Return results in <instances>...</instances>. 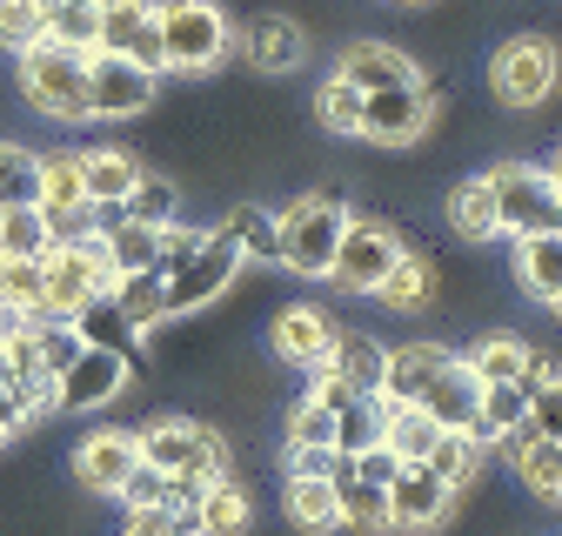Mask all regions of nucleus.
I'll list each match as a JSON object with an SVG mask.
<instances>
[{
	"label": "nucleus",
	"instance_id": "33",
	"mask_svg": "<svg viewBox=\"0 0 562 536\" xmlns=\"http://www.w3.org/2000/svg\"><path fill=\"white\" fill-rule=\"evenodd\" d=\"M442 362H449V349H436V343L389 349V382H382V395H389V402H415V395H422V382H429Z\"/></svg>",
	"mask_w": 562,
	"mask_h": 536
},
{
	"label": "nucleus",
	"instance_id": "38",
	"mask_svg": "<svg viewBox=\"0 0 562 536\" xmlns=\"http://www.w3.org/2000/svg\"><path fill=\"white\" fill-rule=\"evenodd\" d=\"M429 255H395V268H389V276H382V289H375V302H389V309H422V302H429Z\"/></svg>",
	"mask_w": 562,
	"mask_h": 536
},
{
	"label": "nucleus",
	"instance_id": "15",
	"mask_svg": "<svg viewBox=\"0 0 562 536\" xmlns=\"http://www.w3.org/2000/svg\"><path fill=\"white\" fill-rule=\"evenodd\" d=\"M101 54H127L161 75V34H155V0H101Z\"/></svg>",
	"mask_w": 562,
	"mask_h": 536
},
{
	"label": "nucleus",
	"instance_id": "18",
	"mask_svg": "<svg viewBox=\"0 0 562 536\" xmlns=\"http://www.w3.org/2000/svg\"><path fill=\"white\" fill-rule=\"evenodd\" d=\"M140 462V436L134 429H94L81 449H75V477L88 483V490H121L127 483V469Z\"/></svg>",
	"mask_w": 562,
	"mask_h": 536
},
{
	"label": "nucleus",
	"instance_id": "21",
	"mask_svg": "<svg viewBox=\"0 0 562 536\" xmlns=\"http://www.w3.org/2000/svg\"><path fill=\"white\" fill-rule=\"evenodd\" d=\"M328 483H335V503H341V523L348 529H362V536L389 529V490L369 483V477H356V456H335Z\"/></svg>",
	"mask_w": 562,
	"mask_h": 536
},
{
	"label": "nucleus",
	"instance_id": "6",
	"mask_svg": "<svg viewBox=\"0 0 562 536\" xmlns=\"http://www.w3.org/2000/svg\"><path fill=\"white\" fill-rule=\"evenodd\" d=\"M341 222H348L341 194H302V201H289V209L274 215V228H281V255L274 261L295 268V276H328Z\"/></svg>",
	"mask_w": 562,
	"mask_h": 536
},
{
	"label": "nucleus",
	"instance_id": "34",
	"mask_svg": "<svg viewBox=\"0 0 562 536\" xmlns=\"http://www.w3.org/2000/svg\"><path fill=\"white\" fill-rule=\"evenodd\" d=\"M289 523L322 536V529H341V503H335V483L328 477H289Z\"/></svg>",
	"mask_w": 562,
	"mask_h": 536
},
{
	"label": "nucleus",
	"instance_id": "47",
	"mask_svg": "<svg viewBox=\"0 0 562 536\" xmlns=\"http://www.w3.org/2000/svg\"><path fill=\"white\" fill-rule=\"evenodd\" d=\"M289 449H335V410H322V402L308 395L289 416Z\"/></svg>",
	"mask_w": 562,
	"mask_h": 536
},
{
	"label": "nucleus",
	"instance_id": "29",
	"mask_svg": "<svg viewBox=\"0 0 562 536\" xmlns=\"http://www.w3.org/2000/svg\"><path fill=\"white\" fill-rule=\"evenodd\" d=\"M436 436H442V423L429 416V410H415V402H389V429H382V449L395 456V462H422L436 449Z\"/></svg>",
	"mask_w": 562,
	"mask_h": 536
},
{
	"label": "nucleus",
	"instance_id": "44",
	"mask_svg": "<svg viewBox=\"0 0 562 536\" xmlns=\"http://www.w3.org/2000/svg\"><path fill=\"white\" fill-rule=\"evenodd\" d=\"M41 181H34V148L21 142H0V209H21V201H34Z\"/></svg>",
	"mask_w": 562,
	"mask_h": 536
},
{
	"label": "nucleus",
	"instance_id": "35",
	"mask_svg": "<svg viewBox=\"0 0 562 536\" xmlns=\"http://www.w3.org/2000/svg\"><path fill=\"white\" fill-rule=\"evenodd\" d=\"M41 41H60V47L94 54V47H101V0H54Z\"/></svg>",
	"mask_w": 562,
	"mask_h": 536
},
{
	"label": "nucleus",
	"instance_id": "43",
	"mask_svg": "<svg viewBox=\"0 0 562 536\" xmlns=\"http://www.w3.org/2000/svg\"><path fill=\"white\" fill-rule=\"evenodd\" d=\"M47 34V8L41 0H0V54H21Z\"/></svg>",
	"mask_w": 562,
	"mask_h": 536
},
{
	"label": "nucleus",
	"instance_id": "57",
	"mask_svg": "<svg viewBox=\"0 0 562 536\" xmlns=\"http://www.w3.org/2000/svg\"><path fill=\"white\" fill-rule=\"evenodd\" d=\"M549 309H555V315H562V289H555V295H549Z\"/></svg>",
	"mask_w": 562,
	"mask_h": 536
},
{
	"label": "nucleus",
	"instance_id": "17",
	"mask_svg": "<svg viewBox=\"0 0 562 536\" xmlns=\"http://www.w3.org/2000/svg\"><path fill=\"white\" fill-rule=\"evenodd\" d=\"M335 315H322L315 302H295V309H281V322H274V356L281 362H295V369H315V362H328L335 356Z\"/></svg>",
	"mask_w": 562,
	"mask_h": 536
},
{
	"label": "nucleus",
	"instance_id": "14",
	"mask_svg": "<svg viewBox=\"0 0 562 536\" xmlns=\"http://www.w3.org/2000/svg\"><path fill=\"white\" fill-rule=\"evenodd\" d=\"M235 47L248 54L255 75H295V67L308 60V27L289 21V14H255V21L235 34Z\"/></svg>",
	"mask_w": 562,
	"mask_h": 536
},
{
	"label": "nucleus",
	"instance_id": "5",
	"mask_svg": "<svg viewBox=\"0 0 562 536\" xmlns=\"http://www.w3.org/2000/svg\"><path fill=\"white\" fill-rule=\"evenodd\" d=\"M555 81H562V47L549 34H509L496 54H488V88H496V101L516 108V114L542 108L555 94Z\"/></svg>",
	"mask_w": 562,
	"mask_h": 536
},
{
	"label": "nucleus",
	"instance_id": "58",
	"mask_svg": "<svg viewBox=\"0 0 562 536\" xmlns=\"http://www.w3.org/2000/svg\"><path fill=\"white\" fill-rule=\"evenodd\" d=\"M41 8H54V0H41Z\"/></svg>",
	"mask_w": 562,
	"mask_h": 536
},
{
	"label": "nucleus",
	"instance_id": "3",
	"mask_svg": "<svg viewBox=\"0 0 562 536\" xmlns=\"http://www.w3.org/2000/svg\"><path fill=\"white\" fill-rule=\"evenodd\" d=\"M41 282H47V315H75L81 302L94 295H114L121 268L108 261V242L101 235H67L41 255Z\"/></svg>",
	"mask_w": 562,
	"mask_h": 536
},
{
	"label": "nucleus",
	"instance_id": "30",
	"mask_svg": "<svg viewBox=\"0 0 562 536\" xmlns=\"http://www.w3.org/2000/svg\"><path fill=\"white\" fill-rule=\"evenodd\" d=\"M67 322L81 328V343H88V349H121V356L134 349V335H140V328L121 315V302H114V295H94V302H81V309L67 315Z\"/></svg>",
	"mask_w": 562,
	"mask_h": 536
},
{
	"label": "nucleus",
	"instance_id": "2",
	"mask_svg": "<svg viewBox=\"0 0 562 536\" xmlns=\"http://www.w3.org/2000/svg\"><path fill=\"white\" fill-rule=\"evenodd\" d=\"M14 81H21L27 108L47 114V121H60V127L94 121V108H88V54L81 47H60V41L21 47L14 54Z\"/></svg>",
	"mask_w": 562,
	"mask_h": 536
},
{
	"label": "nucleus",
	"instance_id": "9",
	"mask_svg": "<svg viewBox=\"0 0 562 536\" xmlns=\"http://www.w3.org/2000/svg\"><path fill=\"white\" fill-rule=\"evenodd\" d=\"M161 101V75L155 67H140L127 54H88V108L94 121H134V114H148Z\"/></svg>",
	"mask_w": 562,
	"mask_h": 536
},
{
	"label": "nucleus",
	"instance_id": "40",
	"mask_svg": "<svg viewBox=\"0 0 562 536\" xmlns=\"http://www.w3.org/2000/svg\"><path fill=\"white\" fill-rule=\"evenodd\" d=\"M114 302H121V315H127L134 328L168 322V315H161V276H155V268H134V276H121V282H114Z\"/></svg>",
	"mask_w": 562,
	"mask_h": 536
},
{
	"label": "nucleus",
	"instance_id": "23",
	"mask_svg": "<svg viewBox=\"0 0 562 536\" xmlns=\"http://www.w3.org/2000/svg\"><path fill=\"white\" fill-rule=\"evenodd\" d=\"M188 529H194V536H241V529H248V496H241V483H228V477L201 483V496H194V510H188Z\"/></svg>",
	"mask_w": 562,
	"mask_h": 536
},
{
	"label": "nucleus",
	"instance_id": "45",
	"mask_svg": "<svg viewBox=\"0 0 562 536\" xmlns=\"http://www.w3.org/2000/svg\"><path fill=\"white\" fill-rule=\"evenodd\" d=\"M475 449H482V443H475L469 429H442V436H436V449L422 456V462H429L442 483H469V469H475Z\"/></svg>",
	"mask_w": 562,
	"mask_h": 536
},
{
	"label": "nucleus",
	"instance_id": "36",
	"mask_svg": "<svg viewBox=\"0 0 562 536\" xmlns=\"http://www.w3.org/2000/svg\"><path fill=\"white\" fill-rule=\"evenodd\" d=\"M0 302H8L21 322H41V315H47V282H41V261L0 255Z\"/></svg>",
	"mask_w": 562,
	"mask_h": 536
},
{
	"label": "nucleus",
	"instance_id": "25",
	"mask_svg": "<svg viewBox=\"0 0 562 536\" xmlns=\"http://www.w3.org/2000/svg\"><path fill=\"white\" fill-rule=\"evenodd\" d=\"M449 228H456L462 242H496V235H503V228H496V188H488V175L456 181V194H449Z\"/></svg>",
	"mask_w": 562,
	"mask_h": 536
},
{
	"label": "nucleus",
	"instance_id": "1",
	"mask_svg": "<svg viewBox=\"0 0 562 536\" xmlns=\"http://www.w3.org/2000/svg\"><path fill=\"white\" fill-rule=\"evenodd\" d=\"M155 34H161V75H215L235 54L222 0H155Z\"/></svg>",
	"mask_w": 562,
	"mask_h": 536
},
{
	"label": "nucleus",
	"instance_id": "37",
	"mask_svg": "<svg viewBox=\"0 0 562 536\" xmlns=\"http://www.w3.org/2000/svg\"><path fill=\"white\" fill-rule=\"evenodd\" d=\"M47 248H54V228H47V215L34 209V201H21V209H0V255L41 261Z\"/></svg>",
	"mask_w": 562,
	"mask_h": 536
},
{
	"label": "nucleus",
	"instance_id": "12",
	"mask_svg": "<svg viewBox=\"0 0 562 536\" xmlns=\"http://www.w3.org/2000/svg\"><path fill=\"white\" fill-rule=\"evenodd\" d=\"M127 389V356L121 349H81L54 376V410H101Z\"/></svg>",
	"mask_w": 562,
	"mask_h": 536
},
{
	"label": "nucleus",
	"instance_id": "56",
	"mask_svg": "<svg viewBox=\"0 0 562 536\" xmlns=\"http://www.w3.org/2000/svg\"><path fill=\"white\" fill-rule=\"evenodd\" d=\"M549 228H555V235H562V194H555V215H549Z\"/></svg>",
	"mask_w": 562,
	"mask_h": 536
},
{
	"label": "nucleus",
	"instance_id": "26",
	"mask_svg": "<svg viewBox=\"0 0 562 536\" xmlns=\"http://www.w3.org/2000/svg\"><path fill=\"white\" fill-rule=\"evenodd\" d=\"M382 429H389V395H356L348 410H335V456L382 449Z\"/></svg>",
	"mask_w": 562,
	"mask_h": 536
},
{
	"label": "nucleus",
	"instance_id": "48",
	"mask_svg": "<svg viewBox=\"0 0 562 536\" xmlns=\"http://www.w3.org/2000/svg\"><path fill=\"white\" fill-rule=\"evenodd\" d=\"M529 429L549 436V443H562V376L542 382V389H529Z\"/></svg>",
	"mask_w": 562,
	"mask_h": 536
},
{
	"label": "nucleus",
	"instance_id": "16",
	"mask_svg": "<svg viewBox=\"0 0 562 536\" xmlns=\"http://www.w3.org/2000/svg\"><path fill=\"white\" fill-rule=\"evenodd\" d=\"M335 75L348 81V88H362V94H375V88H402V81H422L415 75V60L395 47V41H348L341 47V60H335Z\"/></svg>",
	"mask_w": 562,
	"mask_h": 536
},
{
	"label": "nucleus",
	"instance_id": "8",
	"mask_svg": "<svg viewBox=\"0 0 562 536\" xmlns=\"http://www.w3.org/2000/svg\"><path fill=\"white\" fill-rule=\"evenodd\" d=\"M241 276V248L228 242V228H207L201 235V248L175 268V276H161V315L175 322V315H194V309H207L228 282Z\"/></svg>",
	"mask_w": 562,
	"mask_h": 536
},
{
	"label": "nucleus",
	"instance_id": "7",
	"mask_svg": "<svg viewBox=\"0 0 562 536\" xmlns=\"http://www.w3.org/2000/svg\"><path fill=\"white\" fill-rule=\"evenodd\" d=\"M395 255H402V235L382 215H356V209H348L341 242H335V261H328V282L341 295H375L382 276L395 268Z\"/></svg>",
	"mask_w": 562,
	"mask_h": 536
},
{
	"label": "nucleus",
	"instance_id": "42",
	"mask_svg": "<svg viewBox=\"0 0 562 536\" xmlns=\"http://www.w3.org/2000/svg\"><path fill=\"white\" fill-rule=\"evenodd\" d=\"M315 121H322L328 134H356V127H362V88H348L341 75H328V81L315 88Z\"/></svg>",
	"mask_w": 562,
	"mask_h": 536
},
{
	"label": "nucleus",
	"instance_id": "54",
	"mask_svg": "<svg viewBox=\"0 0 562 536\" xmlns=\"http://www.w3.org/2000/svg\"><path fill=\"white\" fill-rule=\"evenodd\" d=\"M389 8H408V14H429L436 0H389Z\"/></svg>",
	"mask_w": 562,
	"mask_h": 536
},
{
	"label": "nucleus",
	"instance_id": "11",
	"mask_svg": "<svg viewBox=\"0 0 562 536\" xmlns=\"http://www.w3.org/2000/svg\"><path fill=\"white\" fill-rule=\"evenodd\" d=\"M488 188H496V228H503L509 242L549 228V215H555V181H549L542 168L503 161V168H488Z\"/></svg>",
	"mask_w": 562,
	"mask_h": 536
},
{
	"label": "nucleus",
	"instance_id": "46",
	"mask_svg": "<svg viewBox=\"0 0 562 536\" xmlns=\"http://www.w3.org/2000/svg\"><path fill=\"white\" fill-rule=\"evenodd\" d=\"M201 235H207V228H188L181 215H175V222H161V228H155V276H175V268L201 248Z\"/></svg>",
	"mask_w": 562,
	"mask_h": 536
},
{
	"label": "nucleus",
	"instance_id": "50",
	"mask_svg": "<svg viewBox=\"0 0 562 536\" xmlns=\"http://www.w3.org/2000/svg\"><path fill=\"white\" fill-rule=\"evenodd\" d=\"M335 449H289V477H328Z\"/></svg>",
	"mask_w": 562,
	"mask_h": 536
},
{
	"label": "nucleus",
	"instance_id": "31",
	"mask_svg": "<svg viewBox=\"0 0 562 536\" xmlns=\"http://www.w3.org/2000/svg\"><path fill=\"white\" fill-rule=\"evenodd\" d=\"M222 228H228V242L241 248V261H274V255H281L274 209H261V201H241V209H228Z\"/></svg>",
	"mask_w": 562,
	"mask_h": 536
},
{
	"label": "nucleus",
	"instance_id": "22",
	"mask_svg": "<svg viewBox=\"0 0 562 536\" xmlns=\"http://www.w3.org/2000/svg\"><path fill=\"white\" fill-rule=\"evenodd\" d=\"M81 155V188H88V201H94V209H121V201H127V188L140 181V175H148V168H140L127 148H75Z\"/></svg>",
	"mask_w": 562,
	"mask_h": 536
},
{
	"label": "nucleus",
	"instance_id": "52",
	"mask_svg": "<svg viewBox=\"0 0 562 536\" xmlns=\"http://www.w3.org/2000/svg\"><path fill=\"white\" fill-rule=\"evenodd\" d=\"M21 423H27V402H21V395H14L8 382H0V443H8V436H14Z\"/></svg>",
	"mask_w": 562,
	"mask_h": 536
},
{
	"label": "nucleus",
	"instance_id": "53",
	"mask_svg": "<svg viewBox=\"0 0 562 536\" xmlns=\"http://www.w3.org/2000/svg\"><path fill=\"white\" fill-rule=\"evenodd\" d=\"M542 175H549V181H555V194H562V148H555V155L542 161Z\"/></svg>",
	"mask_w": 562,
	"mask_h": 536
},
{
	"label": "nucleus",
	"instance_id": "55",
	"mask_svg": "<svg viewBox=\"0 0 562 536\" xmlns=\"http://www.w3.org/2000/svg\"><path fill=\"white\" fill-rule=\"evenodd\" d=\"M14 322H21V315H14V309H8V302H0V335H8V328H14Z\"/></svg>",
	"mask_w": 562,
	"mask_h": 536
},
{
	"label": "nucleus",
	"instance_id": "10",
	"mask_svg": "<svg viewBox=\"0 0 562 536\" xmlns=\"http://www.w3.org/2000/svg\"><path fill=\"white\" fill-rule=\"evenodd\" d=\"M429 121H436V94H429V81H402V88H375V94H362V142H375V148H408V142H422L429 134Z\"/></svg>",
	"mask_w": 562,
	"mask_h": 536
},
{
	"label": "nucleus",
	"instance_id": "19",
	"mask_svg": "<svg viewBox=\"0 0 562 536\" xmlns=\"http://www.w3.org/2000/svg\"><path fill=\"white\" fill-rule=\"evenodd\" d=\"M475 395H482V382L469 376V362H462V356H449L429 382H422L415 410H429L442 429H469V423H475Z\"/></svg>",
	"mask_w": 562,
	"mask_h": 536
},
{
	"label": "nucleus",
	"instance_id": "51",
	"mask_svg": "<svg viewBox=\"0 0 562 536\" xmlns=\"http://www.w3.org/2000/svg\"><path fill=\"white\" fill-rule=\"evenodd\" d=\"M395 469H402V462H395L389 449H369V456H356V477H369V483H382V490H389V477H395Z\"/></svg>",
	"mask_w": 562,
	"mask_h": 536
},
{
	"label": "nucleus",
	"instance_id": "20",
	"mask_svg": "<svg viewBox=\"0 0 562 536\" xmlns=\"http://www.w3.org/2000/svg\"><path fill=\"white\" fill-rule=\"evenodd\" d=\"M503 449H509V469L542 496V503H562V443H549V436H536L529 429V416L503 436Z\"/></svg>",
	"mask_w": 562,
	"mask_h": 536
},
{
	"label": "nucleus",
	"instance_id": "24",
	"mask_svg": "<svg viewBox=\"0 0 562 536\" xmlns=\"http://www.w3.org/2000/svg\"><path fill=\"white\" fill-rule=\"evenodd\" d=\"M516 276L536 302H549L562 289V235L555 228H536V235H516Z\"/></svg>",
	"mask_w": 562,
	"mask_h": 536
},
{
	"label": "nucleus",
	"instance_id": "27",
	"mask_svg": "<svg viewBox=\"0 0 562 536\" xmlns=\"http://www.w3.org/2000/svg\"><path fill=\"white\" fill-rule=\"evenodd\" d=\"M522 416H529V395H522V382H482L469 436H475V443H503V436H509Z\"/></svg>",
	"mask_w": 562,
	"mask_h": 536
},
{
	"label": "nucleus",
	"instance_id": "41",
	"mask_svg": "<svg viewBox=\"0 0 562 536\" xmlns=\"http://www.w3.org/2000/svg\"><path fill=\"white\" fill-rule=\"evenodd\" d=\"M175 209H181V194H175V181H161V175H140V181L127 188V201H121V215H127V222H148V228L175 222Z\"/></svg>",
	"mask_w": 562,
	"mask_h": 536
},
{
	"label": "nucleus",
	"instance_id": "32",
	"mask_svg": "<svg viewBox=\"0 0 562 536\" xmlns=\"http://www.w3.org/2000/svg\"><path fill=\"white\" fill-rule=\"evenodd\" d=\"M462 362H469L475 382H522V369H529V343H522V335H482L475 349H462Z\"/></svg>",
	"mask_w": 562,
	"mask_h": 536
},
{
	"label": "nucleus",
	"instance_id": "4",
	"mask_svg": "<svg viewBox=\"0 0 562 536\" xmlns=\"http://www.w3.org/2000/svg\"><path fill=\"white\" fill-rule=\"evenodd\" d=\"M140 436V462H155V469H168V477H181V483H215V477H228V449H222V436L207 429V423H194V416H161V423H148V429H134Z\"/></svg>",
	"mask_w": 562,
	"mask_h": 536
},
{
	"label": "nucleus",
	"instance_id": "49",
	"mask_svg": "<svg viewBox=\"0 0 562 536\" xmlns=\"http://www.w3.org/2000/svg\"><path fill=\"white\" fill-rule=\"evenodd\" d=\"M127 536H181L175 510H127Z\"/></svg>",
	"mask_w": 562,
	"mask_h": 536
},
{
	"label": "nucleus",
	"instance_id": "28",
	"mask_svg": "<svg viewBox=\"0 0 562 536\" xmlns=\"http://www.w3.org/2000/svg\"><path fill=\"white\" fill-rule=\"evenodd\" d=\"M328 362L348 376L356 395H382V382H389V349L375 343V335H335V356Z\"/></svg>",
	"mask_w": 562,
	"mask_h": 536
},
{
	"label": "nucleus",
	"instance_id": "13",
	"mask_svg": "<svg viewBox=\"0 0 562 536\" xmlns=\"http://www.w3.org/2000/svg\"><path fill=\"white\" fill-rule=\"evenodd\" d=\"M456 503V483H442L429 462H402L389 477V529H429Z\"/></svg>",
	"mask_w": 562,
	"mask_h": 536
},
{
	"label": "nucleus",
	"instance_id": "39",
	"mask_svg": "<svg viewBox=\"0 0 562 536\" xmlns=\"http://www.w3.org/2000/svg\"><path fill=\"white\" fill-rule=\"evenodd\" d=\"M101 242H108V261L121 268V276H134V268H155V228H148V222L114 215V222L101 228Z\"/></svg>",
	"mask_w": 562,
	"mask_h": 536
}]
</instances>
